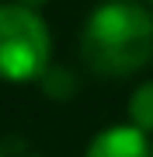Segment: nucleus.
<instances>
[{"label":"nucleus","instance_id":"obj_1","mask_svg":"<svg viewBox=\"0 0 153 157\" xmlns=\"http://www.w3.org/2000/svg\"><path fill=\"white\" fill-rule=\"evenodd\" d=\"M80 52L97 73H132L153 52V17L136 0H108L87 17Z\"/></svg>","mask_w":153,"mask_h":157},{"label":"nucleus","instance_id":"obj_2","mask_svg":"<svg viewBox=\"0 0 153 157\" xmlns=\"http://www.w3.org/2000/svg\"><path fill=\"white\" fill-rule=\"evenodd\" d=\"M49 32L46 21L21 4H0V80H31L46 70Z\"/></svg>","mask_w":153,"mask_h":157},{"label":"nucleus","instance_id":"obj_3","mask_svg":"<svg viewBox=\"0 0 153 157\" xmlns=\"http://www.w3.org/2000/svg\"><path fill=\"white\" fill-rule=\"evenodd\" d=\"M84 157H153L146 133L136 126H111L104 133H97Z\"/></svg>","mask_w":153,"mask_h":157},{"label":"nucleus","instance_id":"obj_4","mask_svg":"<svg viewBox=\"0 0 153 157\" xmlns=\"http://www.w3.org/2000/svg\"><path fill=\"white\" fill-rule=\"evenodd\" d=\"M129 115H132V126L136 129L153 133V84L136 87V94L129 98Z\"/></svg>","mask_w":153,"mask_h":157}]
</instances>
